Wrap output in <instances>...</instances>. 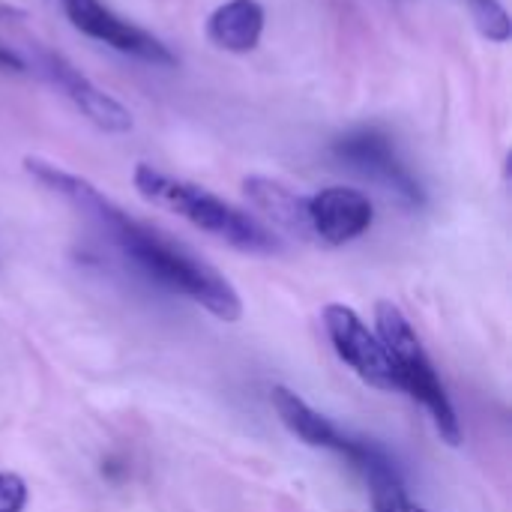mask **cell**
<instances>
[{"label":"cell","instance_id":"1","mask_svg":"<svg viewBox=\"0 0 512 512\" xmlns=\"http://www.w3.org/2000/svg\"><path fill=\"white\" fill-rule=\"evenodd\" d=\"M24 171L48 186L51 192L69 198L81 213H87L114 243L117 249L153 282L165 285L174 294L189 297L192 303L204 306L213 318L234 324L243 315V303L237 288L201 255H195L180 240L162 234L159 228L132 219L123 207H117L108 195H102L90 180L45 162L39 156L24 159Z\"/></svg>","mask_w":512,"mask_h":512},{"label":"cell","instance_id":"2","mask_svg":"<svg viewBox=\"0 0 512 512\" xmlns=\"http://www.w3.org/2000/svg\"><path fill=\"white\" fill-rule=\"evenodd\" d=\"M132 183H135L138 195L147 198L150 204H156L168 213H177L180 219H186L195 228H201L204 234H213L216 240L234 246L237 252L276 255L282 249L279 237L264 222H258L246 210L228 204L225 198L213 195L210 189H204L198 183L171 177L144 162L135 168Z\"/></svg>","mask_w":512,"mask_h":512},{"label":"cell","instance_id":"3","mask_svg":"<svg viewBox=\"0 0 512 512\" xmlns=\"http://www.w3.org/2000/svg\"><path fill=\"white\" fill-rule=\"evenodd\" d=\"M375 327H378V339L387 348L396 375H399V390H405L414 402H420L429 417L435 432L441 435L444 444L450 447H462V423L459 414L435 372L432 357L426 354L420 336L414 333L411 321L405 318V312L390 303V300H378L375 303Z\"/></svg>","mask_w":512,"mask_h":512},{"label":"cell","instance_id":"4","mask_svg":"<svg viewBox=\"0 0 512 512\" xmlns=\"http://www.w3.org/2000/svg\"><path fill=\"white\" fill-rule=\"evenodd\" d=\"M327 339L333 342V351L339 354L342 363H348L369 387L375 390H399V375L396 366L381 345L378 333L366 327V321L345 303H330L321 312Z\"/></svg>","mask_w":512,"mask_h":512},{"label":"cell","instance_id":"5","mask_svg":"<svg viewBox=\"0 0 512 512\" xmlns=\"http://www.w3.org/2000/svg\"><path fill=\"white\" fill-rule=\"evenodd\" d=\"M57 3L63 6L72 27L87 33L90 39H99V42L111 45L114 51L138 57V60L153 63V66H174L177 63V57L168 51L165 42H159L153 33H147L129 21H123L102 0H57Z\"/></svg>","mask_w":512,"mask_h":512},{"label":"cell","instance_id":"6","mask_svg":"<svg viewBox=\"0 0 512 512\" xmlns=\"http://www.w3.org/2000/svg\"><path fill=\"white\" fill-rule=\"evenodd\" d=\"M333 153L345 165L360 171L363 177L375 180L384 192L396 195L402 204H408V207H420L423 204L420 183L402 165V159L396 156V150H393L387 135H381L375 129H363V132H354V135H345L342 141H336Z\"/></svg>","mask_w":512,"mask_h":512},{"label":"cell","instance_id":"7","mask_svg":"<svg viewBox=\"0 0 512 512\" xmlns=\"http://www.w3.org/2000/svg\"><path fill=\"white\" fill-rule=\"evenodd\" d=\"M36 69L57 90H63L72 99V105L99 129H105V132H129L132 129V114L114 96H108L102 87H96L81 69H75L66 57L36 48Z\"/></svg>","mask_w":512,"mask_h":512},{"label":"cell","instance_id":"8","mask_svg":"<svg viewBox=\"0 0 512 512\" xmlns=\"http://www.w3.org/2000/svg\"><path fill=\"white\" fill-rule=\"evenodd\" d=\"M309 216L315 243L321 246H345L363 237L372 228L375 207L369 195L351 186H327L309 198Z\"/></svg>","mask_w":512,"mask_h":512},{"label":"cell","instance_id":"9","mask_svg":"<svg viewBox=\"0 0 512 512\" xmlns=\"http://www.w3.org/2000/svg\"><path fill=\"white\" fill-rule=\"evenodd\" d=\"M243 192L252 201V207L258 213H264L276 228H282L285 234H291L297 240L315 243L312 216H309V195H300L291 186H285L273 177H261V174L246 177Z\"/></svg>","mask_w":512,"mask_h":512},{"label":"cell","instance_id":"10","mask_svg":"<svg viewBox=\"0 0 512 512\" xmlns=\"http://www.w3.org/2000/svg\"><path fill=\"white\" fill-rule=\"evenodd\" d=\"M270 405L276 411V417L282 420V426L303 444L309 447H318V450H333L342 456L345 444H348V435L339 432L324 414H318L306 399H300L294 390L288 387H273L270 390Z\"/></svg>","mask_w":512,"mask_h":512},{"label":"cell","instance_id":"11","mask_svg":"<svg viewBox=\"0 0 512 512\" xmlns=\"http://www.w3.org/2000/svg\"><path fill=\"white\" fill-rule=\"evenodd\" d=\"M264 6L258 0H228L213 9L207 21V36L216 48L231 54H246L261 42Z\"/></svg>","mask_w":512,"mask_h":512},{"label":"cell","instance_id":"12","mask_svg":"<svg viewBox=\"0 0 512 512\" xmlns=\"http://www.w3.org/2000/svg\"><path fill=\"white\" fill-rule=\"evenodd\" d=\"M471 15L477 21V30L492 39V42H507L510 39V15L498 0H471Z\"/></svg>","mask_w":512,"mask_h":512},{"label":"cell","instance_id":"13","mask_svg":"<svg viewBox=\"0 0 512 512\" xmlns=\"http://www.w3.org/2000/svg\"><path fill=\"white\" fill-rule=\"evenodd\" d=\"M27 498V483L18 474L0 471V512H24Z\"/></svg>","mask_w":512,"mask_h":512},{"label":"cell","instance_id":"14","mask_svg":"<svg viewBox=\"0 0 512 512\" xmlns=\"http://www.w3.org/2000/svg\"><path fill=\"white\" fill-rule=\"evenodd\" d=\"M372 512H426L423 507L411 504L408 495H387V498H372Z\"/></svg>","mask_w":512,"mask_h":512},{"label":"cell","instance_id":"15","mask_svg":"<svg viewBox=\"0 0 512 512\" xmlns=\"http://www.w3.org/2000/svg\"><path fill=\"white\" fill-rule=\"evenodd\" d=\"M0 69H3V72H24L27 63H24L9 45H0Z\"/></svg>","mask_w":512,"mask_h":512}]
</instances>
